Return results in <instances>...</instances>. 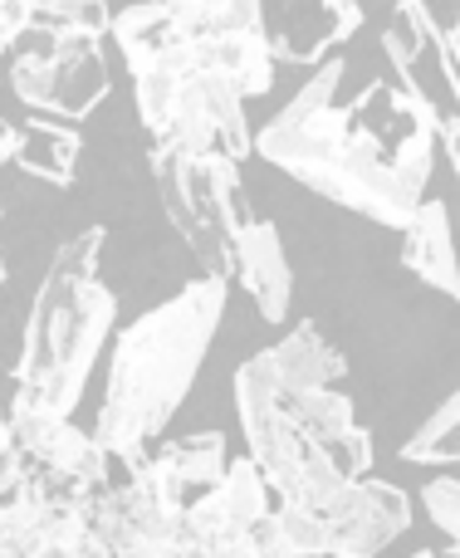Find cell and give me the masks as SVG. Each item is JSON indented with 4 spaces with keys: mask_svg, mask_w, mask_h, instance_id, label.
Returning a JSON list of instances; mask_svg holds the SVG:
<instances>
[{
    "mask_svg": "<svg viewBox=\"0 0 460 558\" xmlns=\"http://www.w3.org/2000/svg\"><path fill=\"white\" fill-rule=\"evenodd\" d=\"M338 88L343 59L314 64L308 84L250 137V153L304 192L402 231L432 182L441 118L397 78H373L353 104H334Z\"/></svg>",
    "mask_w": 460,
    "mask_h": 558,
    "instance_id": "obj_1",
    "label": "cell"
},
{
    "mask_svg": "<svg viewBox=\"0 0 460 558\" xmlns=\"http://www.w3.org/2000/svg\"><path fill=\"white\" fill-rule=\"evenodd\" d=\"M226 299L230 279L196 275L172 299L153 304L113 333L104 407L94 422V441L108 456V490H118L137 471V461L162 441L167 422L182 412L221 333Z\"/></svg>",
    "mask_w": 460,
    "mask_h": 558,
    "instance_id": "obj_2",
    "label": "cell"
},
{
    "mask_svg": "<svg viewBox=\"0 0 460 558\" xmlns=\"http://www.w3.org/2000/svg\"><path fill=\"white\" fill-rule=\"evenodd\" d=\"M98 255H104V226H88L55 251L25 318L10 412L74 416V407L84 402L88 373L98 367L118 318L113 289L98 279Z\"/></svg>",
    "mask_w": 460,
    "mask_h": 558,
    "instance_id": "obj_3",
    "label": "cell"
},
{
    "mask_svg": "<svg viewBox=\"0 0 460 558\" xmlns=\"http://www.w3.org/2000/svg\"><path fill=\"white\" fill-rule=\"evenodd\" d=\"M147 162H153L167 221L196 255L202 275L230 279L235 235L255 216L245 202V186H240V162H230V157H172L157 147L147 153Z\"/></svg>",
    "mask_w": 460,
    "mask_h": 558,
    "instance_id": "obj_4",
    "label": "cell"
},
{
    "mask_svg": "<svg viewBox=\"0 0 460 558\" xmlns=\"http://www.w3.org/2000/svg\"><path fill=\"white\" fill-rule=\"evenodd\" d=\"M45 45L15 54L10 64V88L35 118H59V123H84L108 94L113 74L104 59L98 35H39Z\"/></svg>",
    "mask_w": 460,
    "mask_h": 558,
    "instance_id": "obj_5",
    "label": "cell"
},
{
    "mask_svg": "<svg viewBox=\"0 0 460 558\" xmlns=\"http://www.w3.org/2000/svg\"><path fill=\"white\" fill-rule=\"evenodd\" d=\"M250 118H245V98L226 84V78L196 69L182 84L167 123L153 133L157 153L172 157H230L245 162L250 157Z\"/></svg>",
    "mask_w": 460,
    "mask_h": 558,
    "instance_id": "obj_6",
    "label": "cell"
},
{
    "mask_svg": "<svg viewBox=\"0 0 460 558\" xmlns=\"http://www.w3.org/2000/svg\"><path fill=\"white\" fill-rule=\"evenodd\" d=\"M182 39H192L206 74L226 78L245 104L275 88L279 64L269 54V35H265V0H226L202 35H182Z\"/></svg>",
    "mask_w": 460,
    "mask_h": 558,
    "instance_id": "obj_7",
    "label": "cell"
},
{
    "mask_svg": "<svg viewBox=\"0 0 460 558\" xmlns=\"http://www.w3.org/2000/svg\"><path fill=\"white\" fill-rule=\"evenodd\" d=\"M387 54H392V69H397V84L426 104L436 118H441V94L446 104L456 108V94H460V78H456V35L432 20L426 0H397L392 10V25H387ZM446 123V118H441ZM456 123V118H451Z\"/></svg>",
    "mask_w": 460,
    "mask_h": 558,
    "instance_id": "obj_8",
    "label": "cell"
},
{
    "mask_svg": "<svg viewBox=\"0 0 460 558\" xmlns=\"http://www.w3.org/2000/svg\"><path fill=\"white\" fill-rule=\"evenodd\" d=\"M318 514L328 524V558H377L412 530V495L392 481L363 475Z\"/></svg>",
    "mask_w": 460,
    "mask_h": 558,
    "instance_id": "obj_9",
    "label": "cell"
},
{
    "mask_svg": "<svg viewBox=\"0 0 460 558\" xmlns=\"http://www.w3.org/2000/svg\"><path fill=\"white\" fill-rule=\"evenodd\" d=\"M10 446L25 465L55 475H74L88 490H108V456L88 432H78L69 416H45V412H5Z\"/></svg>",
    "mask_w": 460,
    "mask_h": 558,
    "instance_id": "obj_10",
    "label": "cell"
},
{
    "mask_svg": "<svg viewBox=\"0 0 460 558\" xmlns=\"http://www.w3.org/2000/svg\"><path fill=\"white\" fill-rule=\"evenodd\" d=\"M358 25H363L358 0H279V15L265 20V35L275 64L314 69L324 64L328 49L348 45Z\"/></svg>",
    "mask_w": 460,
    "mask_h": 558,
    "instance_id": "obj_11",
    "label": "cell"
},
{
    "mask_svg": "<svg viewBox=\"0 0 460 558\" xmlns=\"http://www.w3.org/2000/svg\"><path fill=\"white\" fill-rule=\"evenodd\" d=\"M230 279L245 284V294L255 299L265 324H285L289 304H294V270H289L285 241L269 221L250 216L235 235V255H230Z\"/></svg>",
    "mask_w": 460,
    "mask_h": 558,
    "instance_id": "obj_12",
    "label": "cell"
},
{
    "mask_svg": "<svg viewBox=\"0 0 460 558\" xmlns=\"http://www.w3.org/2000/svg\"><path fill=\"white\" fill-rule=\"evenodd\" d=\"M402 270H412L422 284L441 289L446 299L460 294L456 279V251H451V206L422 196L416 211L402 226Z\"/></svg>",
    "mask_w": 460,
    "mask_h": 558,
    "instance_id": "obj_13",
    "label": "cell"
},
{
    "mask_svg": "<svg viewBox=\"0 0 460 558\" xmlns=\"http://www.w3.org/2000/svg\"><path fill=\"white\" fill-rule=\"evenodd\" d=\"M10 162L49 186H69L78 167V128L59 123V118H25V123H15Z\"/></svg>",
    "mask_w": 460,
    "mask_h": 558,
    "instance_id": "obj_14",
    "label": "cell"
},
{
    "mask_svg": "<svg viewBox=\"0 0 460 558\" xmlns=\"http://www.w3.org/2000/svg\"><path fill=\"white\" fill-rule=\"evenodd\" d=\"M108 35H113L118 54L128 59V74H137V69H147L153 59H162L167 49L182 39V29L172 25V15H167L157 0H143V5L113 10V20H108Z\"/></svg>",
    "mask_w": 460,
    "mask_h": 558,
    "instance_id": "obj_15",
    "label": "cell"
},
{
    "mask_svg": "<svg viewBox=\"0 0 460 558\" xmlns=\"http://www.w3.org/2000/svg\"><path fill=\"white\" fill-rule=\"evenodd\" d=\"M167 461H172L177 481H182V495L186 500H196V495H206L216 481L226 475V436L221 432H192V436H177V441L162 446Z\"/></svg>",
    "mask_w": 460,
    "mask_h": 558,
    "instance_id": "obj_16",
    "label": "cell"
},
{
    "mask_svg": "<svg viewBox=\"0 0 460 558\" xmlns=\"http://www.w3.org/2000/svg\"><path fill=\"white\" fill-rule=\"evenodd\" d=\"M216 505H221V514L230 524H255L269 514V505H275V495H269L265 475H259V465L250 461V456H230L226 461V475L211 485Z\"/></svg>",
    "mask_w": 460,
    "mask_h": 558,
    "instance_id": "obj_17",
    "label": "cell"
},
{
    "mask_svg": "<svg viewBox=\"0 0 460 558\" xmlns=\"http://www.w3.org/2000/svg\"><path fill=\"white\" fill-rule=\"evenodd\" d=\"M29 35H108V0H20Z\"/></svg>",
    "mask_w": 460,
    "mask_h": 558,
    "instance_id": "obj_18",
    "label": "cell"
},
{
    "mask_svg": "<svg viewBox=\"0 0 460 558\" xmlns=\"http://www.w3.org/2000/svg\"><path fill=\"white\" fill-rule=\"evenodd\" d=\"M402 456L407 465H456L460 456V397L451 392L412 436L402 441Z\"/></svg>",
    "mask_w": 460,
    "mask_h": 558,
    "instance_id": "obj_19",
    "label": "cell"
},
{
    "mask_svg": "<svg viewBox=\"0 0 460 558\" xmlns=\"http://www.w3.org/2000/svg\"><path fill=\"white\" fill-rule=\"evenodd\" d=\"M269 520L279 524V534H285L289 549L299 558H328V524L318 510L294 505V500H279V505H269Z\"/></svg>",
    "mask_w": 460,
    "mask_h": 558,
    "instance_id": "obj_20",
    "label": "cell"
},
{
    "mask_svg": "<svg viewBox=\"0 0 460 558\" xmlns=\"http://www.w3.org/2000/svg\"><path fill=\"white\" fill-rule=\"evenodd\" d=\"M422 505L432 514V524L446 534V544H456L460 534V481L456 475H436V481L422 485Z\"/></svg>",
    "mask_w": 460,
    "mask_h": 558,
    "instance_id": "obj_21",
    "label": "cell"
},
{
    "mask_svg": "<svg viewBox=\"0 0 460 558\" xmlns=\"http://www.w3.org/2000/svg\"><path fill=\"white\" fill-rule=\"evenodd\" d=\"M157 5L172 15V25L182 29V35H202V29L211 25L216 10H221L226 0H157Z\"/></svg>",
    "mask_w": 460,
    "mask_h": 558,
    "instance_id": "obj_22",
    "label": "cell"
},
{
    "mask_svg": "<svg viewBox=\"0 0 460 558\" xmlns=\"http://www.w3.org/2000/svg\"><path fill=\"white\" fill-rule=\"evenodd\" d=\"M250 549H255V558H299L294 549H289V539L279 534V524L269 520V514L250 524Z\"/></svg>",
    "mask_w": 460,
    "mask_h": 558,
    "instance_id": "obj_23",
    "label": "cell"
},
{
    "mask_svg": "<svg viewBox=\"0 0 460 558\" xmlns=\"http://www.w3.org/2000/svg\"><path fill=\"white\" fill-rule=\"evenodd\" d=\"M10 147H15V123H5V118H0V167L10 162Z\"/></svg>",
    "mask_w": 460,
    "mask_h": 558,
    "instance_id": "obj_24",
    "label": "cell"
},
{
    "mask_svg": "<svg viewBox=\"0 0 460 558\" xmlns=\"http://www.w3.org/2000/svg\"><path fill=\"white\" fill-rule=\"evenodd\" d=\"M10 446V432H5V407H0V451Z\"/></svg>",
    "mask_w": 460,
    "mask_h": 558,
    "instance_id": "obj_25",
    "label": "cell"
},
{
    "mask_svg": "<svg viewBox=\"0 0 460 558\" xmlns=\"http://www.w3.org/2000/svg\"><path fill=\"white\" fill-rule=\"evenodd\" d=\"M412 558H436V554H426V549H422V554H412Z\"/></svg>",
    "mask_w": 460,
    "mask_h": 558,
    "instance_id": "obj_26",
    "label": "cell"
},
{
    "mask_svg": "<svg viewBox=\"0 0 460 558\" xmlns=\"http://www.w3.org/2000/svg\"><path fill=\"white\" fill-rule=\"evenodd\" d=\"M0 544H5V530H0Z\"/></svg>",
    "mask_w": 460,
    "mask_h": 558,
    "instance_id": "obj_27",
    "label": "cell"
},
{
    "mask_svg": "<svg viewBox=\"0 0 460 558\" xmlns=\"http://www.w3.org/2000/svg\"><path fill=\"white\" fill-rule=\"evenodd\" d=\"M0 275H5V270H0Z\"/></svg>",
    "mask_w": 460,
    "mask_h": 558,
    "instance_id": "obj_28",
    "label": "cell"
}]
</instances>
